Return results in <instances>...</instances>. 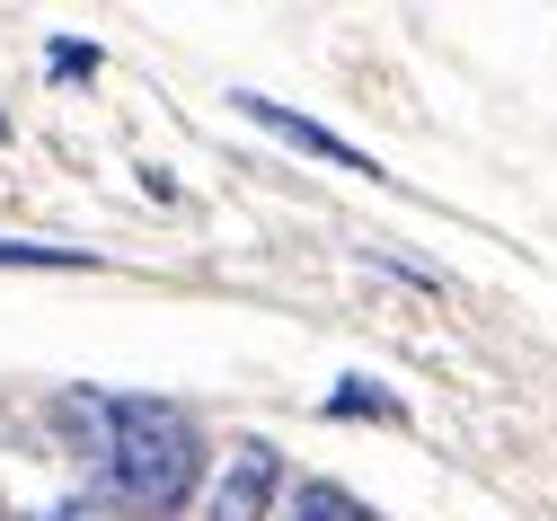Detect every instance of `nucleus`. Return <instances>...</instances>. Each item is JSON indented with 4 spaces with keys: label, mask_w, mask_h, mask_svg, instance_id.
<instances>
[{
    "label": "nucleus",
    "mask_w": 557,
    "mask_h": 521,
    "mask_svg": "<svg viewBox=\"0 0 557 521\" xmlns=\"http://www.w3.org/2000/svg\"><path fill=\"white\" fill-rule=\"evenodd\" d=\"M98 504L133 512V521H169L186 512L195 477H203V433L177 398H143V389H81L62 407Z\"/></svg>",
    "instance_id": "obj_1"
},
{
    "label": "nucleus",
    "mask_w": 557,
    "mask_h": 521,
    "mask_svg": "<svg viewBox=\"0 0 557 521\" xmlns=\"http://www.w3.org/2000/svg\"><path fill=\"white\" fill-rule=\"evenodd\" d=\"M257 133H274V141H293L301 160H327V169H345V177H381V160L363 151V141H345L336 124H319V115H301V107H284V98H257V89H239L231 98Z\"/></svg>",
    "instance_id": "obj_2"
},
{
    "label": "nucleus",
    "mask_w": 557,
    "mask_h": 521,
    "mask_svg": "<svg viewBox=\"0 0 557 521\" xmlns=\"http://www.w3.org/2000/svg\"><path fill=\"white\" fill-rule=\"evenodd\" d=\"M274 486H284V451L274 442H239L222 469V495H213V521H265Z\"/></svg>",
    "instance_id": "obj_3"
},
{
    "label": "nucleus",
    "mask_w": 557,
    "mask_h": 521,
    "mask_svg": "<svg viewBox=\"0 0 557 521\" xmlns=\"http://www.w3.org/2000/svg\"><path fill=\"white\" fill-rule=\"evenodd\" d=\"M10 274H98V248H62V239H0Z\"/></svg>",
    "instance_id": "obj_4"
},
{
    "label": "nucleus",
    "mask_w": 557,
    "mask_h": 521,
    "mask_svg": "<svg viewBox=\"0 0 557 521\" xmlns=\"http://www.w3.org/2000/svg\"><path fill=\"white\" fill-rule=\"evenodd\" d=\"M327 415H336V424H407V407H398L381 381H363V371L327 389Z\"/></svg>",
    "instance_id": "obj_5"
},
{
    "label": "nucleus",
    "mask_w": 557,
    "mask_h": 521,
    "mask_svg": "<svg viewBox=\"0 0 557 521\" xmlns=\"http://www.w3.org/2000/svg\"><path fill=\"white\" fill-rule=\"evenodd\" d=\"M284 521H381V512H372L363 495H345V486L319 477V486H301V495L284 504Z\"/></svg>",
    "instance_id": "obj_6"
},
{
    "label": "nucleus",
    "mask_w": 557,
    "mask_h": 521,
    "mask_svg": "<svg viewBox=\"0 0 557 521\" xmlns=\"http://www.w3.org/2000/svg\"><path fill=\"white\" fill-rule=\"evenodd\" d=\"M45 71H53V80H89V71H98V45H81V36H62V45L45 53Z\"/></svg>",
    "instance_id": "obj_7"
},
{
    "label": "nucleus",
    "mask_w": 557,
    "mask_h": 521,
    "mask_svg": "<svg viewBox=\"0 0 557 521\" xmlns=\"http://www.w3.org/2000/svg\"><path fill=\"white\" fill-rule=\"evenodd\" d=\"M36 521H89V504H53V512H36Z\"/></svg>",
    "instance_id": "obj_8"
},
{
    "label": "nucleus",
    "mask_w": 557,
    "mask_h": 521,
    "mask_svg": "<svg viewBox=\"0 0 557 521\" xmlns=\"http://www.w3.org/2000/svg\"><path fill=\"white\" fill-rule=\"evenodd\" d=\"M0 133H10V124H0Z\"/></svg>",
    "instance_id": "obj_9"
}]
</instances>
